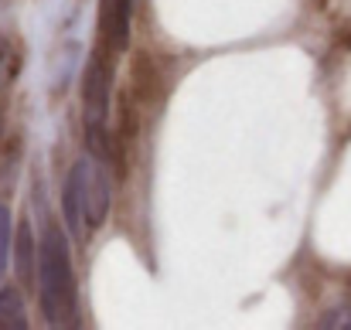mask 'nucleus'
<instances>
[{
  "label": "nucleus",
  "instance_id": "f257e3e1",
  "mask_svg": "<svg viewBox=\"0 0 351 330\" xmlns=\"http://www.w3.org/2000/svg\"><path fill=\"white\" fill-rule=\"evenodd\" d=\"M38 300H41V314L51 327L79 324V290H75L69 238L51 221L45 225V235L38 245Z\"/></svg>",
  "mask_w": 351,
  "mask_h": 330
},
{
  "label": "nucleus",
  "instance_id": "f03ea898",
  "mask_svg": "<svg viewBox=\"0 0 351 330\" xmlns=\"http://www.w3.org/2000/svg\"><path fill=\"white\" fill-rule=\"evenodd\" d=\"M62 208H65L69 228L79 238H89L110 218V181H106V170L96 160L72 164L65 191H62Z\"/></svg>",
  "mask_w": 351,
  "mask_h": 330
},
{
  "label": "nucleus",
  "instance_id": "7ed1b4c3",
  "mask_svg": "<svg viewBox=\"0 0 351 330\" xmlns=\"http://www.w3.org/2000/svg\"><path fill=\"white\" fill-rule=\"evenodd\" d=\"M130 21H133V0H103V17H99L103 48H110L113 55H119L126 48Z\"/></svg>",
  "mask_w": 351,
  "mask_h": 330
},
{
  "label": "nucleus",
  "instance_id": "20e7f679",
  "mask_svg": "<svg viewBox=\"0 0 351 330\" xmlns=\"http://www.w3.org/2000/svg\"><path fill=\"white\" fill-rule=\"evenodd\" d=\"M27 310L17 290H0V330H24Z\"/></svg>",
  "mask_w": 351,
  "mask_h": 330
},
{
  "label": "nucleus",
  "instance_id": "39448f33",
  "mask_svg": "<svg viewBox=\"0 0 351 330\" xmlns=\"http://www.w3.org/2000/svg\"><path fill=\"white\" fill-rule=\"evenodd\" d=\"M10 231H14L10 212L0 205V276L7 272V259H10Z\"/></svg>",
  "mask_w": 351,
  "mask_h": 330
},
{
  "label": "nucleus",
  "instance_id": "423d86ee",
  "mask_svg": "<svg viewBox=\"0 0 351 330\" xmlns=\"http://www.w3.org/2000/svg\"><path fill=\"white\" fill-rule=\"evenodd\" d=\"M17 272H21V279H31V235H27V225H21V242H17Z\"/></svg>",
  "mask_w": 351,
  "mask_h": 330
}]
</instances>
